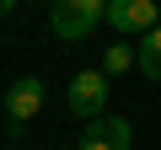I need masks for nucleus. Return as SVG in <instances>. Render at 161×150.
Instances as JSON below:
<instances>
[{
  "instance_id": "nucleus-1",
  "label": "nucleus",
  "mask_w": 161,
  "mask_h": 150,
  "mask_svg": "<svg viewBox=\"0 0 161 150\" xmlns=\"http://www.w3.org/2000/svg\"><path fill=\"white\" fill-rule=\"evenodd\" d=\"M102 22H108V0H54V11H48L54 38H64V43L97 32Z\"/></svg>"
},
{
  "instance_id": "nucleus-2",
  "label": "nucleus",
  "mask_w": 161,
  "mask_h": 150,
  "mask_svg": "<svg viewBox=\"0 0 161 150\" xmlns=\"http://www.w3.org/2000/svg\"><path fill=\"white\" fill-rule=\"evenodd\" d=\"M64 102H70V113H75L80 123L102 118V107H108V75H102V70H75Z\"/></svg>"
},
{
  "instance_id": "nucleus-3",
  "label": "nucleus",
  "mask_w": 161,
  "mask_h": 150,
  "mask_svg": "<svg viewBox=\"0 0 161 150\" xmlns=\"http://www.w3.org/2000/svg\"><path fill=\"white\" fill-rule=\"evenodd\" d=\"M156 22H161L156 0H108V22L102 27H113L118 38H145Z\"/></svg>"
},
{
  "instance_id": "nucleus-4",
  "label": "nucleus",
  "mask_w": 161,
  "mask_h": 150,
  "mask_svg": "<svg viewBox=\"0 0 161 150\" xmlns=\"http://www.w3.org/2000/svg\"><path fill=\"white\" fill-rule=\"evenodd\" d=\"M38 107H43V81L38 75H16L6 86V123L22 129L27 118H38Z\"/></svg>"
},
{
  "instance_id": "nucleus-5",
  "label": "nucleus",
  "mask_w": 161,
  "mask_h": 150,
  "mask_svg": "<svg viewBox=\"0 0 161 150\" xmlns=\"http://www.w3.org/2000/svg\"><path fill=\"white\" fill-rule=\"evenodd\" d=\"M80 150H129V123L118 113H102L80 129Z\"/></svg>"
},
{
  "instance_id": "nucleus-6",
  "label": "nucleus",
  "mask_w": 161,
  "mask_h": 150,
  "mask_svg": "<svg viewBox=\"0 0 161 150\" xmlns=\"http://www.w3.org/2000/svg\"><path fill=\"white\" fill-rule=\"evenodd\" d=\"M134 59H140V75H150V81H161V22L140 38V48H134Z\"/></svg>"
},
{
  "instance_id": "nucleus-7",
  "label": "nucleus",
  "mask_w": 161,
  "mask_h": 150,
  "mask_svg": "<svg viewBox=\"0 0 161 150\" xmlns=\"http://www.w3.org/2000/svg\"><path fill=\"white\" fill-rule=\"evenodd\" d=\"M140 59H134V48H129V38H118L108 54H102V75H124V70H134Z\"/></svg>"
},
{
  "instance_id": "nucleus-8",
  "label": "nucleus",
  "mask_w": 161,
  "mask_h": 150,
  "mask_svg": "<svg viewBox=\"0 0 161 150\" xmlns=\"http://www.w3.org/2000/svg\"><path fill=\"white\" fill-rule=\"evenodd\" d=\"M11 11H16V0H0V16H11Z\"/></svg>"
}]
</instances>
